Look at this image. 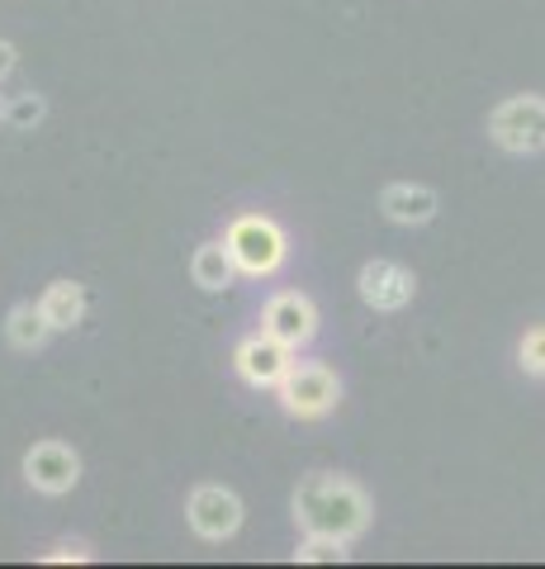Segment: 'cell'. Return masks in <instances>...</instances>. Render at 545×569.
<instances>
[{
  "mask_svg": "<svg viewBox=\"0 0 545 569\" xmlns=\"http://www.w3.org/2000/svg\"><path fill=\"white\" fill-rule=\"evenodd\" d=\"M294 522L304 531H319V537H342L356 541L365 527H371V498L361 485H351L346 475H309L299 479L294 489Z\"/></svg>",
  "mask_w": 545,
  "mask_h": 569,
  "instance_id": "1",
  "label": "cell"
},
{
  "mask_svg": "<svg viewBox=\"0 0 545 569\" xmlns=\"http://www.w3.org/2000/svg\"><path fill=\"white\" fill-rule=\"evenodd\" d=\"M223 242H228V252H233L238 271L252 276V280L275 276L290 257L285 228H280L275 219H266V213H238V219L223 228Z\"/></svg>",
  "mask_w": 545,
  "mask_h": 569,
  "instance_id": "2",
  "label": "cell"
},
{
  "mask_svg": "<svg viewBox=\"0 0 545 569\" xmlns=\"http://www.w3.org/2000/svg\"><path fill=\"white\" fill-rule=\"evenodd\" d=\"M275 399H280V408H285L290 418H299V422H319V418H327L332 408H337V399H342V380L332 376L323 361H294V366H290V376L275 385Z\"/></svg>",
  "mask_w": 545,
  "mask_h": 569,
  "instance_id": "3",
  "label": "cell"
},
{
  "mask_svg": "<svg viewBox=\"0 0 545 569\" xmlns=\"http://www.w3.org/2000/svg\"><path fill=\"white\" fill-rule=\"evenodd\" d=\"M488 138L513 157L545 152V96H507L488 114Z\"/></svg>",
  "mask_w": 545,
  "mask_h": 569,
  "instance_id": "4",
  "label": "cell"
},
{
  "mask_svg": "<svg viewBox=\"0 0 545 569\" xmlns=\"http://www.w3.org/2000/svg\"><path fill=\"white\" fill-rule=\"evenodd\" d=\"M290 366H294V347H285V342H280V337H271L266 328L252 332V337H242L238 351H233L238 380L252 385V389H275L280 380L290 376Z\"/></svg>",
  "mask_w": 545,
  "mask_h": 569,
  "instance_id": "5",
  "label": "cell"
},
{
  "mask_svg": "<svg viewBox=\"0 0 545 569\" xmlns=\"http://www.w3.org/2000/svg\"><path fill=\"white\" fill-rule=\"evenodd\" d=\"M185 522L200 541H228L242 527V498L223 485H200L185 498Z\"/></svg>",
  "mask_w": 545,
  "mask_h": 569,
  "instance_id": "6",
  "label": "cell"
},
{
  "mask_svg": "<svg viewBox=\"0 0 545 569\" xmlns=\"http://www.w3.org/2000/svg\"><path fill=\"white\" fill-rule=\"evenodd\" d=\"M24 479L33 493H48V498H62L77 489L81 479V456L67 447V441H33L24 451Z\"/></svg>",
  "mask_w": 545,
  "mask_h": 569,
  "instance_id": "7",
  "label": "cell"
},
{
  "mask_svg": "<svg viewBox=\"0 0 545 569\" xmlns=\"http://www.w3.org/2000/svg\"><path fill=\"white\" fill-rule=\"evenodd\" d=\"M356 295H361L365 309H375V313H398V309L413 305L417 280H413L408 266H398V261H365L361 276H356Z\"/></svg>",
  "mask_w": 545,
  "mask_h": 569,
  "instance_id": "8",
  "label": "cell"
},
{
  "mask_svg": "<svg viewBox=\"0 0 545 569\" xmlns=\"http://www.w3.org/2000/svg\"><path fill=\"white\" fill-rule=\"evenodd\" d=\"M261 328H266L271 337H280L285 347L304 351L313 337H319V309H313V299H309V295L280 290L271 305H266V313H261Z\"/></svg>",
  "mask_w": 545,
  "mask_h": 569,
  "instance_id": "9",
  "label": "cell"
},
{
  "mask_svg": "<svg viewBox=\"0 0 545 569\" xmlns=\"http://www.w3.org/2000/svg\"><path fill=\"white\" fill-rule=\"evenodd\" d=\"M436 209H442V200H436L432 186H408V181H398V186H384V190H380V213H384L390 223H398V228H422V223H432Z\"/></svg>",
  "mask_w": 545,
  "mask_h": 569,
  "instance_id": "10",
  "label": "cell"
},
{
  "mask_svg": "<svg viewBox=\"0 0 545 569\" xmlns=\"http://www.w3.org/2000/svg\"><path fill=\"white\" fill-rule=\"evenodd\" d=\"M190 276H195L200 290L219 295V290H228V284H233L242 271H238L233 252H228V242H200L195 257H190Z\"/></svg>",
  "mask_w": 545,
  "mask_h": 569,
  "instance_id": "11",
  "label": "cell"
},
{
  "mask_svg": "<svg viewBox=\"0 0 545 569\" xmlns=\"http://www.w3.org/2000/svg\"><path fill=\"white\" fill-rule=\"evenodd\" d=\"M39 309L48 313L52 332H67V328H77L85 318V290L77 280H52L43 290V299H39Z\"/></svg>",
  "mask_w": 545,
  "mask_h": 569,
  "instance_id": "12",
  "label": "cell"
},
{
  "mask_svg": "<svg viewBox=\"0 0 545 569\" xmlns=\"http://www.w3.org/2000/svg\"><path fill=\"white\" fill-rule=\"evenodd\" d=\"M48 332H52V323H48V313H43L39 305H14V309L6 313V337H10V347L39 351V347L48 342Z\"/></svg>",
  "mask_w": 545,
  "mask_h": 569,
  "instance_id": "13",
  "label": "cell"
},
{
  "mask_svg": "<svg viewBox=\"0 0 545 569\" xmlns=\"http://www.w3.org/2000/svg\"><path fill=\"white\" fill-rule=\"evenodd\" d=\"M351 541H342V537H319V531H304V541H299V550H294V560L299 565H342L351 550H346Z\"/></svg>",
  "mask_w": 545,
  "mask_h": 569,
  "instance_id": "14",
  "label": "cell"
},
{
  "mask_svg": "<svg viewBox=\"0 0 545 569\" xmlns=\"http://www.w3.org/2000/svg\"><path fill=\"white\" fill-rule=\"evenodd\" d=\"M517 361H522V370L532 380H545V323L526 328V337L517 342Z\"/></svg>",
  "mask_w": 545,
  "mask_h": 569,
  "instance_id": "15",
  "label": "cell"
},
{
  "mask_svg": "<svg viewBox=\"0 0 545 569\" xmlns=\"http://www.w3.org/2000/svg\"><path fill=\"white\" fill-rule=\"evenodd\" d=\"M43 114H48V104H43V96H33V91L10 96V104H6L10 129H33V123H43Z\"/></svg>",
  "mask_w": 545,
  "mask_h": 569,
  "instance_id": "16",
  "label": "cell"
},
{
  "mask_svg": "<svg viewBox=\"0 0 545 569\" xmlns=\"http://www.w3.org/2000/svg\"><path fill=\"white\" fill-rule=\"evenodd\" d=\"M43 560H48V565H67V560L85 565V560H91V546H85V541H62V546H52Z\"/></svg>",
  "mask_w": 545,
  "mask_h": 569,
  "instance_id": "17",
  "label": "cell"
},
{
  "mask_svg": "<svg viewBox=\"0 0 545 569\" xmlns=\"http://www.w3.org/2000/svg\"><path fill=\"white\" fill-rule=\"evenodd\" d=\"M14 67H20V52H14V43H6V39H0V81H6Z\"/></svg>",
  "mask_w": 545,
  "mask_h": 569,
  "instance_id": "18",
  "label": "cell"
},
{
  "mask_svg": "<svg viewBox=\"0 0 545 569\" xmlns=\"http://www.w3.org/2000/svg\"><path fill=\"white\" fill-rule=\"evenodd\" d=\"M6 104H10V96H6V100H0V123H6Z\"/></svg>",
  "mask_w": 545,
  "mask_h": 569,
  "instance_id": "19",
  "label": "cell"
}]
</instances>
